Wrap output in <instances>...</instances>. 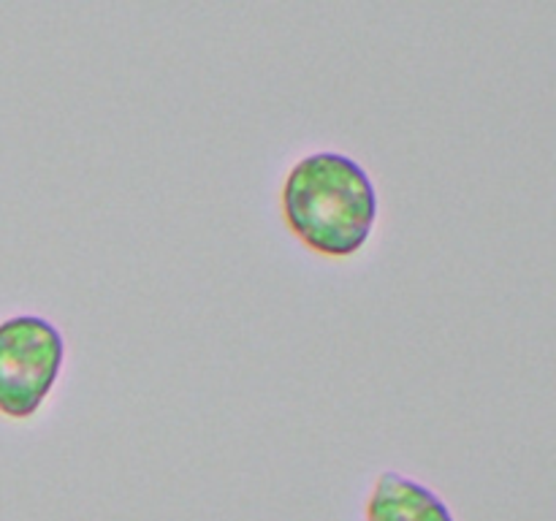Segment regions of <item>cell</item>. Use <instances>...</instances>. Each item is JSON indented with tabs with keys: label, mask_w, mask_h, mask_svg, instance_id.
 Listing matches in <instances>:
<instances>
[{
	"label": "cell",
	"mask_w": 556,
	"mask_h": 521,
	"mask_svg": "<svg viewBox=\"0 0 556 521\" xmlns=\"http://www.w3.org/2000/svg\"><path fill=\"white\" fill-rule=\"evenodd\" d=\"M282 212L288 228L309 250L345 258L367 244L378 220V193L353 157L313 152L288 171Z\"/></svg>",
	"instance_id": "obj_1"
},
{
	"label": "cell",
	"mask_w": 556,
	"mask_h": 521,
	"mask_svg": "<svg viewBox=\"0 0 556 521\" xmlns=\"http://www.w3.org/2000/svg\"><path fill=\"white\" fill-rule=\"evenodd\" d=\"M65 342L58 326L38 315L0 323V412L30 418L54 389L63 369Z\"/></svg>",
	"instance_id": "obj_2"
},
{
	"label": "cell",
	"mask_w": 556,
	"mask_h": 521,
	"mask_svg": "<svg viewBox=\"0 0 556 521\" xmlns=\"http://www.w3.org/2000/svg\"><path fill=\"white\" fill-rule=\"evenodd\" d=\"M367 521H454V513L432 488L389 470L375 481Z\"/></svg>",
	"instance_id": "obj_3"
}]
</instances>
